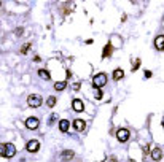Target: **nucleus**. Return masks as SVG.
Instances as JSON below:
<instances>
[{
  "label": "nucleus",
  "instance_id": "nucleus-1",
  "mask_svg": "<svg viewBox=\"0 0 164 162\" xmlns=\"http://www.w3.org/2000/svg\"><path fill=\"white\" fill-rule=\"evenodd\" d=\"M16 154V148L11 143H2L0 145V156L2 157H13Z\"/></svg>",
  "mask_w": 164,
  "mask_h": 162
},
{
  "label": "nucleus",
  "instance_id": "nucleus-2",
  "mask_svg": "<svg viewBox=\"0 0 164 162\" xmlns=\"http://www.w3.org/2000/svg\"><path fill=\"white\" fill-rule=\"evenodd\" d=\"M92 84H94V89L104 88V86L107 84V75H105V73H97V75H94V78H92Z\"/></svg>",
  "mask_w": 164,
  "mask_h": 162
},
{
  "label": "nucleus",
  "instance_id": "nucleus-3",
  "mask_svg": "<svg viewBox=\"0 0 164 162\" xmlns=\"http://www.w3.org/2000/svg\"><path fill=\"white\" fill-rule=\"evenodd\" d=\"M27 103H29V106H32V108H38V106L43 103V98L40 96H37V94H32V96L27 97Z\"/></svg>",
  "mask_w": 164,
  "mask_h": 162
},
{
  "label": "nucleus",
  "instance_id": "nucleus-4",
  "mask_svg": "<svg viewBox=\"0 0 164 162\" xmlns=\"http://www.w3.org/2000/svg\"><path fill=\"white\" fill-rule=\"evenodd\" d=\"M116 138H118V141H121V143L127 141L129 140V130L127 129H118L116 130Z\"/></svg>",
  "mask_w": 164,
  "mask_h": 162
},
{
  "label": "nucleus",
  "instance_id": "nucleus-5",
  "mask_svg": "<svg viewBox=\"0 0 164 162\" xmlns=\"http://www.w3.org/2000/svg\"><path fill=\"white\" fill-rule=\"evenodd\" d=\"M40 126V121L37 119V118H34V116H30V118H27L26 119V127L27 129H30V130H35Z\"/></svg>",
  "mask_w": 164,
  "mask_h": 162
},
{
  "label": "nucleus",
  "instance_id": "nucleus-6",
  "mask_svg": "<svg viewBox=\"0 0 164 162\" xmlns=\"http://www.w3.org/2000/svg\"><path fill=\"white\" fill-rule=\"evenodd\" d=\"M26 149H27L29 153H37L38 149H40V143H38L37 140H30V141H27Z\"/></svg>",
  "mask_w": 164,
  "mask_h": 162
},
{
  "label": "nucleus",
  "instance_id": "nucleus-7",
  "mask_svg": "<svg viewBox=\"0 0 164 162\" xmlns=\"http://www.w3.org/2000/svg\"><path fill=\"white\" fill-rule=\"evenodd\" d=\"M72 108L75 110L77 113H81L85 110V105H83V102H81L80 98H75V100L72 102Z\"/></svg>",
  "mask_w": 164,
  "mask_h": 162
},
{
  "label": "nucleus",
  "instance_id": "nucleus-8",
  "mask_svg": "<svg viewBox=\"0 0 164 162\" xmlns=\"http://www.w3.org/2000/svg\"><path fill=\"white\" fill-rule=\"evenodd\" d=\"M85 127H86V122H85L83 119H75V121H73V129H75L77 132L85 130Z\"/></svg>",
  "mask_w": 164,
  "mask_h": 162
},
{
  "label": "nucleus",
  "instance_id": "nucleus-9",
  "mask_svg": "<svg viewBox=\"0 0 164 162\" xmlns=\"http://www.w3.org/2000/svg\"><path fill=\"white\" fill-rule=\"evenodd\" d=\"M155 46H156V49L164 51V35H158L155 38Z\"/></svg>",
  "mask_w": 164,
  "mask_h": 162
},
{
  "label": "nucleus",
  "instance_id": "nucleus-10",
  "mask_svg": "<svg viewBox=\"0 0 164 162\" xmlns=\"http://www.w3.org/2000/svg\"><path fill=\"white\" fill-rule=\"evenodd\" d=\"M69 127H70V122L67 119H61L59 121V130L61 132H67Z\"/></svg>",
  "mask_w": 164,
  "mask_h": 162
},
{
  "label": "nucleus",
  "instance_id": "nucleus-11",
  "mask_svg": "<svg viewBox=\"0 0 164 162\" xmlns=\"http://www.w3.org/2000/svg\"><path fill=\"white\" fill-rule=\"evenodd\" d=\"M163 157V153H161V149L159 148H155L153 151H151V159L153 161H159Z\"/></svg>",
  "mask_w": 164,
  "mask_h": 162
},
{
  "label": "nucleus",
  "instance_id": "nucleus-12",
  "mask_svg": "<svg viewBox=\"0 0 164 162\" xmlns=\"http://www.w3.org/2000/svg\"><path fill=\"white\" fill-rule=\"evenodd\" d=\"M73 156H75V153H73V151H64L61 154V159L62 161H70Z\"/></svg>",
  "mask_w": 164,
  "mask_h": 162
},
{
  "label": "nucleus",
  "instance_id": "nucleus-13",
  "mask_svg": "<svg viewBox=\"0 0 164 162\" xmlns=\"http://www.w3.org/2000/svg\"><path fill=\"white\" fill-rule=\"evenodd\" d=\"M123 76H124V72H123L121 69H116L115 72H113V80H116V81H118V80H121Z\"/></svg>",
  "mask_w": 164,
  "mask_h": 162
},
{
  "label": "nucleus",
  "instance_id": "nucleus-14",
  "mask_svg": "<svg viewBox=\"0 0 164 162\" xmlns=\"http://www.w3.org/2000/svg\"><path fill=\"white\" fill-rule=\"evenodd\" d=\"M65 86H67V83H65V81H57V83H54V89L59 91V92L65 89Z\"/></svg>",
  "mask_w": 164,
  "mask_h": 162
},
{
  "label": "nucleus",
  "instance_id": "nucleus-15",
  "mask_svg": "<svg viewBox=\"0 0 164 162\" xmlns=\"http://www.w3.org/2000/svg\"><path fill=\"white\" fill-rule=\"evenodd\" d=\"M38 75H40V78H42V80H49V78H51V75H49L48 72H46L45 69L38 70Z\"/></svg>",
  "mask_w": 164,
  "mask_h": 162
},
{
  "label": "nucleus",
  "instance_id": "nucleus-16",
  "mask_svg": "<svg viewBox=\"0 0 164 162\" xmlns=\"http://www.w3.org/2000/svg\"><path fill=\"white\" fill-rule=\"evenodd\" d=\"M110 54H112V45H110V43H107V46H105V49L102 53V57H108Z\"/></svg>",
  "mask_w": 164,
  "mask_h": 162
},
{
  "label": "nucleus",
  "instance_id": "nucleus-17",
  "mask_svg": "<svg viewBox=\"0 0 164 162\" xmlns=\"http://www.w3.org/2000/svg\"><path fill=\"white\" fill-rule=\"evenodd\" d=\"M46 105H48L49 106V108H53V106L54 105H56V97H48V98H46Z\"/></svg>",
  "mask_w": 164,
  "mask_h": 162
},
{
  "label": "nucleus",
  "instance_id": "nucleus-18",
  "mask_svg": "<svg viewBox=\"0 0 164 162\" xmlns=\"http://www.w3.org/2000/svg\"><path fill=\"white\" fill-rule=\"evenodd\" d=\"M139 67H140V59H135V61L132 62V72H135Z\"/></svg>",
  "mask_w": 164,
  "mask_h": 162
},
{
  "label": "nucleus",
  "instance_id": "nucleus-19",
  "mask_svg": "<svg viewBox=\"0 0 164 162\" xmlns=\"http://www.w3.org/2000/svg\"><path fill=\"white\" fill-rule=\"evenodd\" d=\"M102 96H104V94H102V91H100V89H94V97L97 98V100H100Z\"/></svg>",
  "mask_w": 164,
  "mask_h": 162
},
{
  "label": "nucleus",
  "instance_id": "nucleus-20",
  "mask_svg": "<svg viewBox=\"0 0 164 162\" xmlns=\"http://www.w3.org/2000/svg\"><path fill=\"white\" fill-rule=\"evenodd\" d=\"M29 48H30V45H29V43H27V45H24V46H22V48H21V53H22V54H26L27 51H29Z\"/></svg>",
  "mask_w": 164,
  "mask_h": 162
},
{
  "label": "nucleus",
  "instance_id": "nucleus-21",
  "mask_svg": "<svg viewBox=\"0 0 164 162\" xmlns=\"http://www.w3.org/2000/svg\"><path fill=\"white\" fill-rule=\"evenodd\" d=\"M56 119H57V114H53V116H51V119H49V121H48V124H49V126H51V124H53V122H54V121H56Z\"/></svg>",
  "mask_w": 164,
  "mask_h": 162
},
{
  "label": "nucleus",
  "instance_id": "nucleus-22",
  "mask_svg": "<svg viewBox=\"0 0 164 162\" xmlns=\"http://www.w3.org/2000/svg\"><path fill=\"white\" fill-rule=\"evenodd\" d=\"M72 88L75 89V91H78V89L81 88V84H80V83H73V86H72Z\"/></svg>",
  "mask_w": 164,
  "mask_h": 162
},
{
  "label": "nucleus",
  "instance_id": "nucleus-23",
  "mask_svg": "<svg viewBox=\"0 0 164 162\" xmlns=\"http://www.w3.org/2000/svg\"><path fill=\"white\" fill-rule=\"evenodd\" d=\"M145 78H151V72H150V70H145Z\"/></svg>",
  "mask_w": 164,
  "mask_h": 162
},
{
  "label": "nucleus",
  "instance_id": "nucleus-24",
  "mask_svg": "<svg viewBox=\"0 0 164 162\" xmlns=\"http://www.w3.org/2000/svg\"><path fill=\"white\" fill-rule=\"evenodd\" d=\"M161 122H163V126H164V118H163V121H161Z\"/></svg>",
  "mask_w": 164,
  "mask_h": 162
},
{
  "label": "nucleus",
  "instance_id": "nucleus-25",
  "mask_svg": "<svg viewBox=\"0 0 164 162\" xmlns=\"http://www.w3.org/2000/svg\"><path fill=\"white\" fill-rule=\"evenodd\" d=\"M129 162H134V161H132V159H131V161H129Z\"/></svg>",
  "mask_w": 164,
  "mask_h": 162
}]
</instances>
